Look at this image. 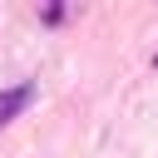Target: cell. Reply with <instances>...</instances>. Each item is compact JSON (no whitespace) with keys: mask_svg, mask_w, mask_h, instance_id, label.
<instances>
[{"mask_svg":"<svg viewBox=\"0 0 158 158\" xmlns=\"http://www.w3.org/2000/svg\"><path fill=\"white\" fill-rule=\"evenodd\" d=\"M153 64H158V59H153Z\"/></svg>","mask_w":158,"mask_h":158,"instance_id":"cell-2","label":"cell"},{"mask_svg":"<svg viewBox=\"0 0 158 158\" xmlns=\"http://www.w3.org/2000/svg\"><path fill=\"white\" fill-rule=\"evenodd\" d=\"M30 99H35V89H30V84H15V89H0V128H5V123H10V118H15V114H20L25 104H30Z\"/></svg>","mask_w":158,"mask_h":158,"instance_id":"cell-1","label":"cell"}]
</instances>
